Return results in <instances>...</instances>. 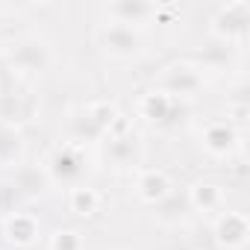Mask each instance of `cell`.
<instances>
[{
    "label": "cell",
    "mask_w": 250,
    "mask_h": 250,
    "mask_svg": "<svg viewBox=\"0 0 250 250\" xmlns=\"http://www.w3.org/2000/svg\"><path fill=\"white\" fill-rule=\"evenodd\" d=\"M153 88L186 103L206 88V74L191 59H174L153 74Z\"/></svg>",
    "instance_id": "6da1fadb"
},
{
    "label": "cell",
    "mask_w": 250,
    "mask_h": 250,
    "mask_svg": "<svg viewBox=\"0 0 250 250\" xmlns=\"http://www.w3.org/2000/svg\"><path fill=\"white\" fill-rule=\"evenodd\" d=\"M42 165H44V171H47V177H50L53 186L74 188V186H83L85 177H88V156H85V147L71 145V142L56 145V147L44 156Z\"/></svg>",
    "instance_id": "7a4b0ae2"
},
{
    "label": "cell",
    "mask_w": 250,
    "mask_h": 250,
    "mask_svg": "<svg viewBox=\"0 0 250 250\" xmlns=\"http://www.w3.org/2000/svg\"><path fill=\"white\" fill-rule=\"evenodd\" d=\"M6 68L12 74H44L50 65H53V50L44 39H36V36H24V39H15L9 42L3 50Z\"/></svg>",
    "instance_id": "3957f363"
},
{
    "label": "cell",
    "mask_w": 250,
    "mask_h": 250,
    "mask_svg": "<svg viewBox=\"0 0 250 250\" xmlns=\"http://www.w3.org/2000/svg\"><path fill=\"white\" fill-rule=\"evenodd\" d=\"M136 112H139L142 121H147L156 130H177L188 118V106L183 100H174V97H168L156 88H147V91L139 94Z\"/></svg>",
    "instance_id": "277c9868"
},
{
    "label": "cell",
    "mask_w": 250,
    "mask_h": 250,
    "mask_svg": "<svg viewBox=\"0 0 250 250\" xmlns=\"http://www.w3.org/2000/svg\"><path fill=\"white\" fill-rule=\"evenodd\" d=\"M250 30V3L247 0H232V3H221L212 18H209V33L215 42L241 47L247 42Z\"/></svg>",
    "instance_id": "5b68a950"
},
{
    "label": "cell",
    "mask_w": 250,
    "mask_h": 250,
    "mask_svg": "<svg viewBox=\"0 0 250 250\" xmlns=\"http://www.w3.org/2000/svg\"><path fill=\"white\" fill-rule=\"evenodd\" d=\"M97 44L106 56L112 59H121V62H130V59H139L145 50H147V42H145V33L142 30H133V27H124V24H115V21H103L97 24Z\"/></svg>",
    "instance_id": "8992f818"
},
{
    "label": "cell",
    "mask_w": 250,
    "mask_h": 250,
    "mask_svg": "<svg viewBox=\"0 0 250 250\" xmlns=\"http://www.w3.org/2000/svg\"><path fill=\"white\" fill-rule=\"evenodd\" d=\"M100 153L103 159L115 168V171H127V168H136L139 171V162H142V142L139 136H133L130 130H124L121 124L100 142Z\"/></svg>",
    "instance_id": "52a82bcc"
},
{
    "label": "cell",
    "mask_w": 250,
    "mask_h": 250,
    "mask_svg": "<svg viewBox=\"0 0 250 250\" xmlns=\"http://www.w3.org/2000/svg\"><path fill=\"white\" fill-rule=\"evenodd\" d=\"M200 147L209 159H232L241 147V130L232 121H209L200 133Z\"/></svg>",
    "instance_id": "ba28073f"
},
{
    "label": "cell",
    "mask_w": 250,
    "mask_h": 250,
    "mask_svg": "<svg viewBox=\"0 0 250 250\" xmlns=\"http://www.w3.org/2000/svg\"><path fill=\"white\" fill-rule=\"evenodd\" d=\"M212 238L221 250H244L250 241V221L244 212L235 209H224L215 215L212 224Z\"/></svg>",
    "instance_id": "9c48e42d"
},
{
    "label": "cell",
    "mask_w": 250,
    "mask_h": 250,
    "mask_svg": "<svg viewBox=\"0 0 250 250\" xmlns=\"http://www.w3.org/2000/svg\"><path fill=\"white\" fill-rule=\"evenodd\" d=\"M159 12H162V6L159 3H147V0H115V3L103 6L106 21L133 27V30H142V33H145L147 24H153L159 18Z\"/></svg>",
    "instance_id": "30bf717a"
},
{
    "label": "cell",
    "mask_w": 250,
    "mask_h": 250,
    "mask_svg": "<svg viewBox=\"0 0 250 250\" xmlns=\"http://www.w3.org/2000/svg\"><path fill=\"white\" fill-rule=\"evenodd\" d=\"M186 197L191 212H200V215H218L227 209V188L215 180H194L186 188Z\"/></svg>",
    "instance_id": "8fae6325"
},
{
    "label": "cell",
    "mask_w": 250,
    "mask_h": 250,
    "mask_svg": "<svg viewBox=\"0 0 250 250\" xmlns=\"http://www.w3.org/2000/svg\"><path fill=\"white\" fill-rule=\"evenodd\" d=\"M171 191H174V183H171L168 171H162V168H139L136 171V197L142 203L156 206Z\"/></svg>",
    "instance_id": "7c38bea8"
},
{
    "label": "cell",
    "mask_w": 250,
    "mask_h": 250,
    "mask_svg": "<svg viewBox=\"0 0 250 250\" xmlns=\"http://www.w3.org/2000/svg\"><path fill=\"white\" fill-rule=\"evenodd\" d=\"M3 235L6 241L15 247V250H27L39 241L42 235V227H39V218L30 215V212H12L3 218Z\"/></svg>",
    "instance_id": "4fadbf2b"
},
{
    "label": "cell",
    "mask_w": 250,
    "mask_h": 250,
    "mask_svg": "<svg viewBox=\"0 0 250 250\" xmlns=\"http://www.w3.org/2000/svg\"><path fill=\"white\" fill-rule=\"evenodd\" d=\"M150 209H153V221H156L159 227H168V229H180V227H186L188 218L194 215L191 206H188L186 191H177V188H174L168 197H162L156 206H150Z\"/></svg>",
    "instance_id": "5bb4252c"
},
{
    "label": "cell",
    "mask_w": 250,
    "mask_h": 250,
    "mask_svg": "<svg viewBox=\"0 0 250 250\" xmlns=\"http://www.w3.org/2000/svg\"><path fill=\"white\" fill-rule=\"evenodd\" d=\"M106 136H109V133L91 118V112H88L85 106H80V109H74V112L68 115V142H71V145H80V147H85V145H100Z\"/></svg>",
    "instance_id": "9a60e30c"
},
{
    "label": "cell",
    "mask_w": 250,
    "mask_h": 250,
    "mask_svg": "<svg viewBox=\"0 0 250 250\" xmlns=\"http://www.w3.org/2000/svg\"><path fill=\"white\" fill-rule=\"evenodd\" d=\"M50 186H53V183H50L44 165H18V168H15V177H12V188H15V194H24V197H42Z\"/></svg>",
    "instance_id": "2e32d148"
},
{
    "label": "cell",
    "mask_w": 250,
    "mask_h": 250,
    "mask_svg": "<svg viewBox=\"0 0 250 250\" xmlns=\"http://www.w3.org/2000/svg\"><path fill=\"white\" fill-rule=\"evenodd\" d=\"M24 136L15 124H0V168H18L24 159Z\"/></svg>",
    "instance_id": "e0dca14e"
},
{
    "label": "cell",
    "mask_w": 250,
    "mask_h": 250,
    "mask_svg": "<svg viewBox=\"0 0 250 250\" xmlns=\"http://www.w3.org/2000/svg\"><path fill=\"white\" fill-rule=\"evenodd\" d=\"M100 203H103L100 191L91 188L88 183L68 188V209H71L77 218H94V215L100 212Z\"/></svg>",
    "instance_id": "ac0fdd59"
},
{
    "label": "cell",
    "mask_w": 250,
    "mask_h": 250,
    "mask_svg": "<svg viewBox=\"0 0 250 250\" xmlns=\"http://www.w3.org/2000/svg\"><path fill=\"white\" fill-rule=\"evenodd\" d=\"M235 50H238V47L212 39V44L194 59V65H197L200 71H224V68H229V65L235 62Z\"/></svg>",
    "instance_id": "d6986e66"
},
{
    "label": "cell",
    "mask_w": 250,
    "mask_h": 250,
    "mask_svg": "<svg viewBox=\"0 0 250 250\" xmlns=\"http://www.w3.org/2000/svg\"><path fill=\"white\" fill-rule=\"evenodd\" d=\"M47 250H85V238L80 229L74 227H59L50 241H47Z\"/></svg>",
    "instance_id": "ffe728a7"
},
{
    "label": "cell",
    "mask_w": 250,
    "mask_h": 250,
    "mask_svg": "<svg viewBox=\"0 0 250 250\" xmlns=\"http://www.w3.org/2000/svg\"><path fill=\"white\" fill-rule=\"evenodd\" d=\"M229 118H235V121L247 118V91L244 88H238L232 94V100H229Z\"/></svg>",
    "instance_id": "44dd1931"
},
{
    "label": "cell",
    "mask_w": 250,
    "mask_h": 250,
    "mask_svg": "<svg viewBox=\"0 0 250 250\" xmlns=\"http://www.w3.org/2000/svg\"><path fill=\"white\" fill-rule=\"evenodd\" d=\"M106 250H133V247H106Z\"/></svg>",
    "instance_id": "7402d4cb"
}]
</instances>
